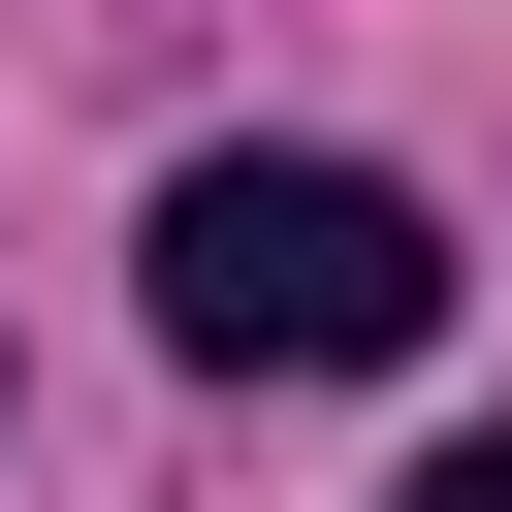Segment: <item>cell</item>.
<instances>
[{"instance_id": "cell-1", "label": "cell", "mask_w": 512, "mask_h": 512, "mask_svg": "<svg viewBox=\"0 0 512 512\" xmlns=\"http://www.w3.org/2000/svg\"><path fill=\"white\" fill-rule=\"evenodd\" d=\"M416 320H448V224L384 160H192L160 192V352L192 384H384Z\"/></svg>"}, {"instance_id": "cell-2", "label": "cell", "mask_w": 512, "mask_h": 512, "mask_svg": "<svg viewBox=\"0 0 512 512\" xmlns=\"http://www.w3.org/2000/svg\"><path fill=\"white\" fill-rule=\"evenodd\" d=\"M416 512H512V448H448V480H416Z\"/></svg>"}]
</instances>
